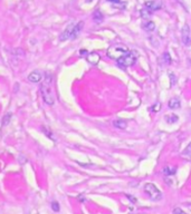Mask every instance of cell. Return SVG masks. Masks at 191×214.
Listing matches in <instances>:
<instances>
[{"mask_svg": "<svg viewBox=\"0 0 191 214\" xmlns=\"http://www.w3.org/2000/svg\"><path fill=\"white\" fill-rule=\"evenodd\" d=\"M51 80H53L51 76L47 74L40 85V93H42V99L49 106L55 103V96H54V93L51 89Z\"/></svg>", "mask_w": 191, "mask_h": 214, "instance_id": "1", "label": "cell"}, {"mask_svg": "<svg viewBox=\"0 0 191 214\" xmlns=\"http://www.w3.org/2000/svg\"><path fill=\"white\" fill-rule=\"evenodd\" d=\"M144 191L152 201H160L162 198L161 191L158 189L154 184H152V183H146L144 185Z\"/></svg>", "mask_w": 191, "mask_h": 214, "instance_id": "2", "label": "cell"}, {"mask_svg": "<svg viewBox=\"0 0 191 214\" xmlns=\"http://www.w3.org/2000/svg\"><path fill=\"white\" fill-rule=\"evenodd\" d=\"M127 51L129 50L123 46H113L107 50V55H109V57H111L112 59L119 60V59H121L124 55L126 54Z\"/></svg>", "mask_w": 191, "mask_h": 214, "instance_id": "3", "label": "cell"}, {"mask_svg": "<svg viewBox=\"0 0 191 214\" xmlns=\"http://www.w3.org/2000/svg\"><path fill=\"white\" fill-rule=\"evenodd\" d=\"M136 57L137 56H136L135 51H127L122 58L117 60V63L123 67H129V66L134 65V63L136 61Z\"/></svg>", "mask_w": 191, "mask_h": 214, "instance_id": "4", "label": "cell"}, {"mask_svg": "<svg viewBox=\"0 0 191 214\" xmlns=\"http://www.w3.org/2000/svg\"><path fill=\"white\" fill-rule=\"evenodd\" d=\"M181 39H182V42L184 46H190V44H191L190 28H189V26H188L187 24L182 27V30H181Z\"/></svg>", "mask_w": 191, "mask_h": 214, "instance_id": "5", "label": "cell"}, {"mask_svg": "<svg viewBox=\"0 0 191 214\" xmlns=\"http://www.w3.org/2000/svg\"><path fill=\"white\" fill-rule=\"evenodd\" d=\"M144 6L148 9H150L151 11H154V10H159V9H161L162 4H161V1H160V0H152V1H148V2H145Z\"/></svg>", "mask_w": 191, "mask_h": 214, "instance_id": "6", "label": "cell"}, {"mask_svg": "<svg viewBox=\"0 0 191 214\" xmlns=\"http://www.w3.org/2000/svg\"><path fill=\"white\" fill-rule=\"evenodd\" d=\"M74 26H75V25H69L67 28H66V29L64 30V33L60 35V37H59L60 41H65V40H67V39H69V38H71V36H72V33H73V29H74Z\"/></svg>", "mask_w": 191, "mask_h": 214, "instance_id": "7", "label": "cell"}, {"mask_svg": "<svg viewBox=\"0 0 191 214\" xmlns=\"http://www.w3.org/2000/svg\"><path fill=\"white\" fill-rule=\"evenodd\" d=\"M83 27H84V21H80L78 24H76V25L74 26V29H73V33H72L71 38H72V39L77 38V36L80 35V33H81L82 29H83Z\"/></svg>", "mask_w": 191, "mask_h": 214, "instance_id": "8", "label": "cell"}, {"mask_svg": "<svg viewBox=\"0 0 191 214\" xmlns=\"http://www.w3.org/2000/svg\"><path fill=\"white\" fill-rule=\"evenodd\" d=\"M42 74L39 71H33L29 76H28V80L31 83H39L42 80Z\"/></svg>", "mask_w": 191, "mask_h": 214, "instance_id": "9", "label": "cell"}, {"mask_svg": "<svg viewBox=\"0 0 191 214\" xmlns=\"http://www.w3.org/2000/svg\"><path fill=\"white\" fill-rule=\"evenodd\" d=\"M100 59H101V57H100V55L96 54V53H91V54H88V56H87V60H88L92 65H97Z\"/></svg>", "mask_w": 191, "mask_h": 214, "instance_id": "10", "label": "cell"}, {"mask_svg": "<svg viewBox=\"0 0 191 214\" xmlns=\"http://www.w3.org/2000/svg\"><path fill=\"white\" fill-rule=\"evenodd\" d=\"M113 125H114V127H116V128L125 130L127 126V123L126 121H124V119H115L114 122H113Z\"/></svg>", "mask_w": 191, "mask_h": 214, "instance_id": "11", "label": "cell"}, {"mask_svg": "<svg viewBox=\"0 0 191 214\" xmlns=\"http://www.w3.org/2000/svg\"><path fill=\"white\" fill-rule=\"evenodd\" d=\"M168 105L171 109H178L180 108V106H181V103L179 101L178 98H171L168 103Z\"/></svg>", "mask_w": 191, "mask_h": 214, "instance_id": "12", "label": "cell"}, {"mask_svg": "<svg viewBox=\"0 0 191 214\" xmlns=\"http://www.w3.org/2000/svg\"><path fill=\"white\" fill-rule=\"evenodd\" d=\"M93 20L96 22V24H101L103 21V15L100 10H95L93 13Z\"/></svg>", "mask_w": 191, "mask_h": 214, "instance_id": "13", "label": "cell"}, {"mask_svg": "<svg viewBox=\"0 0 191 214\" xmlns=\"http://www.w3.org/2000/svg\"><path fill=\"white\" fill-rule=\"evenodd\" d=\"M177 172V167L175 166H166L163 168V173L166 175H173Z\"/></svg>", "mask_w": 191, "mask_h": 214, "instance_id": "14", "label": "cell"}, {"mask_svg": "<svg viewBox=\"0 0 191 214\" xmlns=\"http://www.w3.org/2000/svg\"><path fill=\"white\" fill-rule=\"evenodd\" d=\"M166 122L168 124H173V123L178 122V116L175 114H170L166 116Z\"/></svg>", "mask_w": 191, "mask_h": 214, "instance_id": "15", "label": "cell"}, {"mask_svg": "<svg viewBox=\"0 0 191 214\" xmlns=\"http://www.w3.org/2000/svg\"><path fill=\"white\" fill-rule=\"evenodd\" d=\"M151 15H152V11L148 9L146 7H144L143 9H141V17L146 19V18H150L151 17Z\"/></svg>", "mask_w": 191, "mask_h": 214, "instance_id": "16", "label": "cell"}, {"mask_svg": "<svg viewBox=\"0 0 191 214\" xmlns=\"http://www.w3.org/2000/svg\"><path fill=\"white\" fill-rule=\"evenodd\" d=\"M144 29L146 31H153V30L155 29V24L153 21H148L144 25Z\"/></svg>", "mask_w": 191, "mask_h": 214, "instance_id": "17", "label": "cell"}, {"mask_svg": "<svg viewBox=\"0 0 191 214\" xmlns=\"http://www.w3.org/2000/svg\"><path fill=\"white\" fill-rule=\"evenodd\" d=\"M10 119H11V113L7 114V115H6V116L4 117V121H2V125L6 126L9 122H10Z\"/></svg>", "mask_w": 191, "mask_h": 214, "instance_id": "18", "label": "cell"}, {"mask_svg": "<svg viewBox=\"0 0 191 214\" xmlns=\"http://www.w3.org/2000/svg\"><path fill=\"white\" fill-rule=\"evenodd\" d=\"M163 61L166 64H168V65L171 64V57H170V55L168 54V53H166V54L163 55Z\"/></svg>", "mask_w": 191, "mask_h": 214, "instance_id": "19", "label": "cell"}, {"mask_svg": "<svg viewBox=\"0 0 191 214\" xmlns=\"http://www.w3.org/2000/svg\"><path fill=\"white\" fill-rule=\"evenodd\" d=\"M160 109H161V103H160V101H157V103L152 106V110L153 112H159Z\"/></svg>", "mask_w": 191, "mask_h": 214, "instance_id": "20", "label": "cell"}, {"mask_svg": "<svg viewBox=\"0 0 191 214\" xmlns=\"http://www.w3.org/2000/svg\"><path fill=\"white\" fill-rule=\"evenodd\" d=\"M51 209H53V211H55V212H58V211H59V204H58V202H53V203H51Z\"/></svg>", "mask_w": 191, "mask_h": 214, "instance_id": "21", "label": "cell"}, {"mask_svg": "<svg viewBox=\"0 0 191 214\" xmlns=\"http://www.w3.org/2000/svg\"><path fill=\"white\" fill-rule=\"evenodd\" d=\"M183 154H186V155H187V154H191V143L186 147V150L183 151Z\"/></svg>", "mask_w": 191, "mask_h": 214, "instance_id": "22", "label": "cell"}, {"mask_svg": "<svg viewBox=\"0 0 191 214\" xmlns=\"http://www.w3.org/2000/svg\"><path fill=\"white\" fill-rule=\"evenodd\" d=\"M173 214H187V213H186V212H183L181 209L177 207V209H174L173 210Z\"/></svg>", "mask_w": 191, "mask_h": 214, "instance_id": "23", "label": "cell"}, {"mask_svg": "<svg viewBox=\"0 0 191 214\" xmlns=\"http://www.w3.org/2000/svg\"><path fill=\"white\" fill-rule=\"evenodd\" d=\"M109 2H115V4H119L120 0H107Z\"/></svg>", "mask_w": 191, "mask_h": 214, "instance_id": "24", "label": "cell"}, {"mask_svg": "<svg viewBox=\"0 0 191 214\" xmlns=\"http://www.w3.org/2000/svg\"><path fill=\"white\" fill-rule=\"evenodd\" d=\"M190 158H191V157H190Z\"/></svg>", "mask_w": 191, "mask_h": 214, "instance_id": "25", "label": "cell"}]
</instances>
